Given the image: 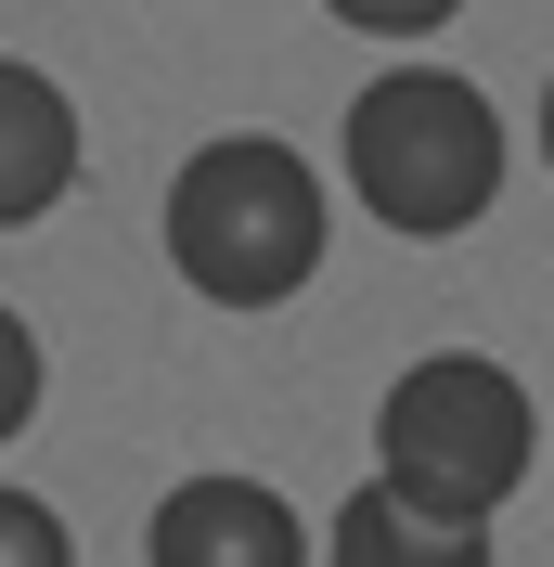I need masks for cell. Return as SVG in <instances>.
<instances>
[{
    "label": "cell",
    "instance_id": "6da1fadb",
    "mask_svg": "<svg viewBox=\"0 0 554 567\" xmlns=\"http://www.w3.org/2000/svg\"><path fill=\"white\" fill-rule=\"evenodd\" d=\"M168 271L207 310H284L322 271V181L297 142L271 130H219L181 155L168 181Z\"/></svg>",
    "mask_w": 554,
    "mask_h": 567
},
{
    "label": "cell",
    "instance_id": "7a4b0ae2",
    "mask_svg": "<svg viewBox=\"0 0 554 567\" xmlns=\"http://www.w3.org/2000/svg\"><path fill=\"white\" fill-rule=\"evenodd\" d=\"M529 452H542V413L490 349H425L375 413V491H400L439 529H490L516 503Z\"/></svg>",
    "mask_w": 554,
    "mask_h": 567
},
{
    "label": "cell",
    "instance_id": "3957f363",
    "mask_svg": "<svg viewBox=\"0 0 554 567\" xmlns=\"http://www.w3.org/2000/svg\"><path fill=\"white\" fill-rule=\"evenodd\" d=\"M348 181H361V207L387 233L451 246L503 194V116H490L478 78H451V65H387L348 104Z\"/></svg>",
    "mask_w": 554,
    "mask_h": 567
},
{
    "label": "cell",
    "instance_id": "277c9868",
    "mask_svg": "<svg viewBox=\"0 0 554 567\" xmlns=\"http://www.w3.org/2000/svg\"><path fill=\"white\" fill-rule=\"evenodd\" d=\"M142 567H310V529L271 477H181L142 529Z\"/></svg>",
    "mask_w": 554,
    "mask_h": 567
},
{
    "label": "cell",
    "instance_id": "5b68a950",
    "mask_svg": "<svg viewBox=\"0 0 554 567\" xmlns=\"http://www.w3.org/2000/svg\"><path fill=\"white\" fill-rule=\"evenodd\" d=\"M78 194V104L52 91L39 65L0 52V233H27Z\"/></svg>",
    "mask_w": 554,
    "mask_h": 567
},
{
    "label": "cell",
    "instance_id": "8992f818",
    "mask_svg": "<svg viewBox=\"0 0 554 567\" xmlns=\"http://www.w3.org/2000/svg\"><path fill=\"white\" fill-rule=\"evenodd\" d=\"M322 567H490V529H439V516H413L400 491H348Z\"/></svg>",
    "mask_w": 554,
    "mask_h": 567
},
{
    "label": "cell",
    "instance_id": "52a82bcc",
    "mask_svg": "<svg viewBox=\"0 0 554 567\" xmlns=\"http://www.w3.org/2000/svg\"><path fill=\"white\" fill-rule=\"evenodd\" d=\"M0 567H78L65 516H52L39 491H0Z\"/></svg>",
    "mask_w": 554,
    "mask_h": 567
},
{
    "label": "cell",
    "instance_id": "ba28073f",
    "mask_svg": "<svg viewBox=\"0 0 554 567\" xmlns=\"http://www.w3.org/2000/svg\"><path fill=\"white\" fill-rule=\"evenodd\" d=\"M27 413H39V336L27 310H0V439H27Z\"/></svg>",
    "mask_w": 554,
    "mask_h": 567
},
{
    "label": "cell",
    "instance_id": "9c48e42d",
    "mask_svg": "<svg viewBox=\"0 0 554 567\" xmlns=\"http://www.w3.org/2000/svg\"><path fill=\"white\" fill-rule=\"evenodd\" d=\"M336 27H361V39H439L464 0H322Z\"/></svg>",
    "mask_w": 554,
    "mask_h": 567
},
{
    "label": "cell",
    "instance_id": "30bf717a",
    "mask_svg": "<svg viewBox=\"0 0 554 567\" xmlns=\"http://www.w3.org/2000/svg\"><path fill=\"white\" fill-rule=\"evenodd\" d=\"M542 168H554V91H542Z\"/></svg>",
    "mask_w": 554,
    "mask_h": 567
}]
</instances>
